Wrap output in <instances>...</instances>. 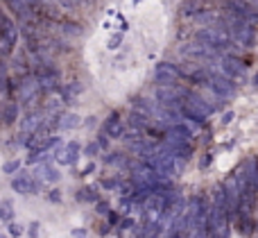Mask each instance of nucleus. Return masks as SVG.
Instances as JSON below:
<instances>
[{
    "mask_svg": "<svg viewBox=\"0 0 258 238\" xmlns=\"http://www.w3.org/2000/svg\"><path fill=\"white\" fill-rule=\"evenodd\" d=\"M95 211L102 213V216H107V213H109V204L107 202H98V204H95Z\"/></svg>",
    "mask_w": 258,
    "mask_h": 238,
    "instance_id": "dca6fc26",
    "label": "nucleus"
},
{
    "mask_svg": "<svg viewBox=\"0 0 258 238\" xmlns=\"http://www.w3.org/2000/svg\"><path fill=\"white\" fill-rule=\"evenodd\" d=\"M12 189L16 191V193H21V195H36L39 193V189H41V184L32 177V172H21V175L14 177Z\"/></svg>",
    "mask_w": 258,
    "mask_h": 238,
    "instance_id": "f03ea898",
    "label": "nucleus"
},
{
    "mask_svg": "<svg viewBox=\"0 0 258 238\" xmlns=\"http://www.w3.org/2000/svg\"><path fill=\"white\" fill-rule=\"evenodd\" d=\"M73 236H75V238H86V231L84 229H75V231H73Z\"/></svg>",
    "mask_w": 258,
    "mask_h": 238,
    "instance_id": "a211bd4d",
    "label": "nucleus"
},
{
    "mask_svg": "<svg viewBox=\"0 0 258 238\" xmlns=\"http://www.w3.org/2000/svg\"><path fill=\"white\" fill-rule=\"evenodd\" d=\"M23 231H25V227H23L21 222H14V220H9V234H12L14 238L23 236Z\"/></svg>",
    "mask_w": 258,
    "mask_h": 238,
    "instance_id": "9b49d317",
    "label": "nucleus"
},
{
    "mask_svg": "<svg viewBox=\"0 0 258 238\" xmlns=\"http://www.w3.org/2000/svg\"><path fill=\"white\" fill-rule=\"evenodd\" d=\"M0 220L3 222L14 220V202L12 200H0Z\"/></svg>",
    "mask_w": 258,
    "mask_h": 238,
    "instance_id": "423d86ee",
    "label": "nucleus"
},
{
    "mask_svg": "<svg viewBox=\"0 0 258 238\" xmlns=\"http://www.w3.org/2000/svg\"><path fill=\"white\" fill-rule=\"evenodd\" d=\"M80 143H68L66 148H59L57 150V161H59V166H73V163L77 161V157H80Z\"/></svg>",
    "mask_w": 258,
    "mask_h": 238,
    "instance_id": "20e7f679",
    "label": "nucleus"
},
{
    "mask_svg": "<svg viewBox=\"0 0 258 238\" xmlns=\"http://www.w3.org/2000/svg\"><path fill=\"white\" fill-rule=\"evenodd\" d=\"M129 125L136 127V130H141V127H145V118H143L141 113H132V118H129Z\"/></svg>",
    "mask_w": 258,
    "mask_h": 238,
    "instance_id": "f8f14e48",
    "label": "nucleus"
},
{
    "mask_svg": "<svg viewBox=\"0 0 258 238\" xmlns=\"http://www.w3.org/2000/svg\"><path fill=\"white\" fill-rule=\"evenodd\" d=\"M156 180H159V177H156L154 168H152L150 163L143 161V163H138V166L132 168V184L134 186H147V189H150Z\"/></svg>",
    "mask_w": 258,
    "mask_h": 238,
    "instance_id": "f257e3e1",
    "label": "nucleus"
},
{
    "mask_svg": "<svg viewBox=\"0 0 258 238\" xmlns=\"http://www.w3.org/2000/svg\"><path fill=\"white\" fill-rule=\"evenodd\" d=\"M0 238H7V236H5V234H0Z\"/></svg>",
    "mask_w": 258,
    "mask_h": 238,
    "instance_id": "6ab92c4d",
    "label": "nucleus"
},
{
    "mask_svg": "<svg viewBox=\"0 0 258 238\" xmlns=\"http://www.w3.org/2000/svg\"><path fill=\"white\" fill-rule=\"evenodd\" d=\"M75 200L84 204H95L98 202V189L95 186H84V189H80L75 193Z\"/></svg>",
    "mask_w": 258,
    "mask_h": 238,
    "instance_id": "39448f33",
    "label": "nucleus"
},
{
    "mask_svg": "<svg viewBox=\"0 0 258 238\" xmlns=\"http://www.w3.org/2000/svg\"><path fill=\"white\" fill-rule=\"evenodd\" d=\"M77 125H80V116H77V113H66V116L59 121L61 130H73V127H77Z\"/></svg>",
    "mask_w": 258,
    "mask_h": 238,
    "instance_id": "6e6552de",
    "label": "nucleus"
},
{
    "mask_svg": "<svg viewBox=\"0 0 258 238\" xmlns=\"http://www.w3.org/2000/svg\"><path fill=\"white\" fill-rule=\"evenodd\" d=\"M107 163L109 166H113V168H127V157L125 154H120V152H113V154H107Z\"/></svg>",
    "mask_w": 258,
    "mask_h": 238,
    "instance_id": "0eeeda50",
    "label": "nucleus"
},
{
    "mask_svg": "<svg viewBox=\"0 0 258 238\" xmlns=\"http://www.w3.org/2000/svg\"><path fill=\"white\" fill-rule=\"evenodd\" d=\"M18 168H21V161H18V159H12V161H7L3 166V172H5V175H14Z\"/></svg>",
    "mask_w": 258,
    "mask_h": 238,
    "instance_id": "9d476101",
    "label": "nucleus"
},
{
    "mask_svg": "<svg viewBox=\"0 0 258 238\" xmlns=\"http://www.w3.org/2000/svg\"><path fill=\"white\" fill-rule=\"evenodd\" d=\"M32 177H34L41 186L43 184H57V182L61 180V170H57V168L50 166V163H41V166L34 168Z\"/></svg>",
    "mask_w": 258,
    "mask_h": 238,
    "instance_id": "7ed1b4c3",
    "label": "nucleus"
},
{
    "mask_svg": "<svg viewBox=\"0 0 258 238\" xmlns=\"http://www.w3.org/2000/svg\"><path fill=\"white\" fill-rule=\"evenodd\" d=\"M48 200H50V202H54V204H59V202H61V191H59V189H52V191L48 193Z\"/></svg>",
    "mask_w": 258,
    "mask_h": 238,
    "instance_id": "4468645a",
    "label": "nucleus"
},
{
    "mask_svg": "<svg viewBox=\"0 0 258 238\" xmlns=\"http://www.w3.org/2000/svg\"><path fill=\"white\" fill-rule=\"evenodd\" d=\"M100 186L107 191H116V189H120V177H104V180L100 182Z\"/></svg>",
    "mask_w": 258,
    "mask_h": 238,
    "instance_id": "1a4fd4ad",
    "label": "nucleus"
},
{
    "mask_svg": "<svg viewBox=\"0 0 258 238\" xmlns=\"http://www.w3.org/2000/svg\"><path fill=\"white\" fill-rule=\"evenodd\" d=\"M98 152H100V145L98 143H91L89 148H86V154H89V157H95Z\"/></svg>",
    "mask_w": 258,
    "mask_h": 238,
    "instance_id": "f3484780",
    "label": "nucleus"
},
{
    "mask_svg": "<svg viewBox=\"0 0 258 238\" xmlns=\"http://www.w3.org/2000/svg\"><path fill=\"white\" fill-rule=\"evenodd\" d=\"M107 218H109V225H118V222H120V216H118L116 211H111V209H109V213H107Z\"/></svg>",
    "mask_w": 258,
    "mask_h": 238,
    "instance_id": "2eb2a0df",
    "label": "nucleus"
},
{
    "mask_svg": "<svg viewBox=\"0 0 258 238\" xmlns=\"http://www.w3.org/2000/svg\"><path fill=\"white\" fill-rule=\"evenodd\" d=\"M39 231H41V222H30V229H27L30 238H39Z\"/></svg>",
    "mask_w": 258,
    "mask_h": 238,
    "instance_id": "ddd939ff",
    "label": "nucleus"
}]
</instances>
